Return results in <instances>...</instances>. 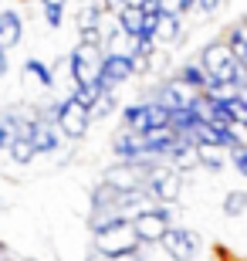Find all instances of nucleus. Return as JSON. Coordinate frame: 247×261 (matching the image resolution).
Instances as JSON below:
<instances>
[{
    "label": "nucleus",
    "instance_id": "1",
    "mask_svg": "<svg viewBox=\"0 0 247 261\" xmlns=\"http://www.w3.org/2000/svg\"><path fill=\"white\" fill-rule=\"evenodd\" d=\"M173 224H176V203H149L132 214V231L143 248H156Z\"/></svg>",
    "mask_w": 247,
    "mask_h": 261
},
{
    "label": "nucleus",
    "instance_id": "2",
    "mask_svg": "<svg viewBox=\"0 0 247 261\" xmlns=\"http://www.w3.org/2000/svg\"><path fill=\"white\" fill-rule=\"evenodd\" d=\"M92 248L102 251L105 258H119V254L139 251L143 244H139V238H135V231H132V221H115L112 227L92 234Z\"/></svg>",
    "mask_w": 247,
    "mask_h": 261
},
{
    "label": "nucleus",
    "instance_id": "3",
    "mask_svg": "<svg viewBox=\"0 0 247 261\" xmlns=\"http://www.w3.org/2000/svg\"><path fill=\"white\" fill-rule=\"evenodd\" d=\"M54 126H58V133H61L65 143H81L88 136V129H92V119H88L85 106H78L75 98L65 95L54 109Z\"/></svg>",
    "mask_w": 247,
    "mask_h": 261
},
{
    "label": "nucleus",
    "instance_id": "4",
    "mask_svg": "<svg viewBox=\"0 0 247 261\" xmlns=\"http://www.w3.org/2000/svg\"><path fill=\"white\" fill-rule=\"evenodd\" d=\"M149 160H152V156H146V160H115V163H108L102 170V180L108 187H115V190H122V194L139 190V187H143V176H146Z\"/></svg>",
    "mask_w": 247,
    "mask_h": 261
},
{
    "label": "nucleus",
    "instance_id": "5",
    "mask_svg": "<svg viewBox=\"0 0 247 261\" xmlns=\"http://www.w3.org/2000/svg\"><path fill=\"white\" fill-rule=\"evenodd\" d=\"M156 248H162V254L170 261H193L200 254V234L190 231V227H180V224H173L170 231L162 234V241L156 244Z\"/></svg>",
    "mask_w": 247,
    "mask_h": 261
},
{
    "label": "nucleus",
    "instance_id": "6",
    "mask_svg": "<svg viewBox=\"0 0 247 261\" xmlns=\"http://www.w3.org/2000/svg\"><path fill=\"white\" fill-rule=\"evenodd\" d=\"M98 65H102V48L92 44H75L68 55V71H71V85H92L98 78Z\"/></svg>",
    "mask_w": 247,
    "mask_h": 261
},
{
    "label": "nucleus",
    "instance_id": "7",
    "mask_svg": "<svg viewBox=\"0 0 247 261\" xmlns=\"http://www.w3.org/2000/svg\"><path fill=\"white\" fill-rule=\"evenodd\" d=\"M135 78V68L129 61V55H102V65H98V88L102 92H119L122 85H129Z\"/></svg>",
    "mask_w": 247,
    "mask_h": 261
},
{
    "label": "nucleus",
    "instance_id": "8",
    "mask_svg": "<svg viewBox=\"0 0 247 261\" xmlns=\"http://www.w3.org/2000/svg\"><path fill=\"white\" fill-rule=\"evenodd\" d=\"M61 133H58L54 122H41V119H31V146L38 156H51L61 149Z\"/></svg>",
    "mask_w": 247,
    "mask_h": 261
},
{
    "label": "nucleus",
    "instance_id": "9",
    "mask_svg": "<svg viewBox=\"0 0 247 261\" xmlns=\"http://www.w3.org/2000/svg\"><path fill=\"white\" fill-rule=\"evenodd\" d=\"M24 41V17L17 10L4 7L0 10V51H14Z\"/></svg>",
    "mask_w": 247,
    "mask_h": 261
},
{
    "label": "nucleus",
    "instance_id": "10",
    "mask_svg": "<svg viewBox=\"0 0 247 261\" xmlns=\"http://www.w3.org/2000/svg\"><path fill=\"white\" fill-rule=\"evenodd\" d=\"M88 211H119V214H125L122 211V190H115V187H108L105 180H98L92 190H88ZM129 217V214H125ZM132 221V217H129Z\"/></svg>",
    "mask_w": 247,
    "mask_h": 261
},
{
    "label": "nucleus",
    "instance_id": "11",
    "mask_svg": "<svg viewBox=\"0 0 247 261\" xmlns=\"http://www.w3.org/2000/svg\"><path fill=\"white\" fill-rule=\"evenodd\" d=\"M119 129L122 133H132V136H143L149 129V109H146L143 98H135L132 106H125L119 112Z\"/></svg>",
    "mask_w": 247,
    "mask_h": 261
},
{
    "label": "nucleus",
    "instance_id": "12",
    "mask_svg": "<svg viewBox=\"0 0 247 261\" xmlns=\"http://www.w3.org/2000/svg\"><path fill=\"white\" fill-rule=\"evenodd\" d=\"M183 31H186L183 17L159 14V24H156V34H152V44H156V48H170V44H176V41L183 38Z\"/></svg>",
    "mask_w": 247,
    "mask_h": 261
},
{
    "label": "nucleus",
    "instance_id": "13",
    "mask_svg": "<svg viewBox=\"0 0 247 261\" xmlns=\"http://www.w3.org/2000/svg\"><path fill=\"white\" fill-rule=\"evenodd\" d=\"M193 156H197V166L207 170V173H224L227 170V149H220V146L197 143L193 146Z\"/></svg>",
    "mask_w": 247,
    "mask_h": 261
},
{
    "label": "nucleus",
    "instance_id": "14",
    "mask_svg": "<svg viewBox=\"0 0 247 261\" xmlns=\"http://www.w3.org/2000/svg\"><path fill=\"white\" fill-rule=\"evenodd\" d=\"M224 41H227V48H230V55H234V61L247 68V17L237 20V24H230L227 34H224Z\"/></svg>",
    "mask_w": 247,
    "mask_h": 261
},
{
    "label": "nucleus",
    "instance_id": "15",
    "mask_svg": "<svg viewBox=\"0 0 247 261\" xmlns=\"http://www.w3.org/2000/svg\"><path fill=\"white\" fill-rule=\"evenodd\" d=\"M115 24H119V31H122L125 38H139V34H143V24H146L143 7H129V4H125V7L115 14Z\"/></svg>",
    "mask_w": 247,
    "mask_h": 261
},
{
    "label": "nucleus",
    "instance_id": "16",
    "mask_svg": "<svg viewBox=\"0 0 247 261\" xmlns=\"http://www.w3.org/2000/svg\"><path fill=\"white\" fill-rule=\"evenodd\" d=\"M173 75H176V78H183L186 85H193L197 92H203V88H207V82H210V75L203 71V65H200L197 58H186V61H180Z\"/></svg>",
    "mask_w": 247,
    "mask_h": 261
},
{
    "label": "nucleus",
    "instance_id": "17",
    "mask_svg": "<svg viewBox=\"0 0 247 261\" xmlns=\"http://www.w3.org/2000/svg\"><path fill=\"white\" fill-rule=\"evenodd\" d=\"M24 78L34 82V85H41V88H54V68H51L48 61H41V58L24 61Z\"/></svg>",
    "mask_w": 247,
    "mask_h": 261
},
{
    "label": "nucleus",
    "instance_id": "18",
    "mask_svg": "<svg viewBox=\"0 0 247 261\" xmlns=\"http://www.w3.org/2000/svg\"><path fill=\"white\" fill-rule=\"evenodd\" d=\"M220 214L230 217V221L247 217V190H244V187H234V190L224 194V200H220Z\"/></svg>",
    "mask_w": 247,
    "mask_h": 261
},
{
    "label": "nucleus",
    "instance_id": "19",
    "mask_svg": "<svg viewBox=\"0 0 247 261\" xmlns=\"http://www.w3.org/2000/svg\"><path fill=\"white\" fill-rule=\"evenodd\" d=\"M115 112H119V95H115V92H98L95 102L88 106V119H92V122H102V119L115 116Z\"/></svg>",
    "mask_w": 247,
    "mask_h": 261
},
{
    "label": "nucleus",
    "instance_id": "20",
    "mask_svg": "<svg viewBox=\"0 0 247 261\" xmlns=\"http://www.w3.org/2000/svg\"><path fill=\"white\" fill-rule=\"evenodd\" d=\"M7 156H10V163H17V166H28L31 160H34V146H31V136H24V133H17L14 139H10V146H7Z\"/></svg>",
    "mask_w": 247,
    "mask_h": 261
},
{
    "label": "nucleus",
    "instance_id": "21",
    "mask_svg": "<svg viewBox=\"0 0 247 261\" xmlns=\"http://www.w3.org/2000/svg\"><path fill=\"white\" fill-rule=\"evenodd\" d=\"M115 221H129V217L119 214V211H88L85 227H88V234H98V231H105V227H112Z\"/></svg>",
    "mask_w": 247,
    "mask_h": 261
},
{
    "label": "nucleus",
    "instance_id": "22",
    "mask_svg": "<svg viewBox=\"0 0 247 261\" xmlns=\"http://www.w3.org/2000/svg\"><path fill=\"white\" fill-rule=\"evenodd\" d=\"M102 17H105V10L98 7V4H81L75 14V24L78 31H88V28H102Z\"/></svg>",
    "mask_w": 247,
    "mask_h": 261
},
{
    "label": "nucleus",
    "instance_id": "23",
    "mask_svg": "<svg viewBox=\"0 0 247 261\" xmlns=\"http://www.w3.org/2000/svg\"><path fill=\"white\" fill-rule=\"evenodd\" d=\"M220 106H224V112H227L230 122H237V126H247V98L234 95V98H227V102H220Z\"/></svg>",
    "mask_w": 247,
    "mask_h": 261
},
{
    "label": "nucleus",
    "instance_id": "24",
    "mask_svg": "<svg viewBox=\"0 0 247 261\" xmlns=\"http://www.w3.org/2000/svg\"><path fill=\"white\" fill-rule=\"evenodd\" d=\"M41 14H44V24L51 31H58L65 24V4H48V0H41Z\"/></svg>",
    "mask_w": 247,
    "mask_h": 261
},
{
    "label": "nucleus",
    "instance_id": "25",
    "mask_svg": "<svg viewBox=\"0 0 247 261\" xmlns=\"http://www.w3.org/2000/svg\"><path fill=\"white\" fill-rule=\"evenodd\" d=\"M227 166H234L240 176L247 180V143L244 146H237V149H230L227 153Z\"/></svg>",
    "mask_w": 247,
    "mask_h": 261
},
{
    "label": "nucleus",
    "instance_id": "26",
    "mask_svg": "<svg viewBox=\"0 0 247 261\" xmlns=\"http://www.w3.org/2000/svg\"><path fill=\"white\" fill-rule=\"evenodd\" d=\"M220 7H224V0H197V7H193V10H200L203 17H213Z\"/></svg>",
    "mask_w": 247,
    "mask_h": 261
},
{
    "label": "nucleus",
    "instance_id": "27",
    "mask_svg": "<svg viewBox=\"0 0 247 261\" xmlns=\"http://www.w3.org/2000/svg\"><path fill=\"white\" fill-rule=\"evenodd\" d=\"M7 71H10V61H7V51H0V82L7 78Z\"/></svg>",
    "mask_w": 247,
    "mask_h": 261
},
{
    "label": "nucleus",
    "instance_id": "28",
    "mask_svg": "<svg viewBox=\"0 0 247 261\" xmlns=\"http://www.w3.org/2000/svg\"><path fill=\"white\" fill-rule=\"evenodd\" d=\"M85 261H108L102 251H95V248H88V254H85Z\"/></svg>",
    "mask_w": 247,
    "mask_h": 261
},
{
    "label": "nucleus",
    "instance_id": "29",
    "mask_svg": "<svg viewBox=\"0 0 247 261\" xmlns=\"http://www.w3.org/2000/svg\"><path fill=\"white\" fill-rule=\"evenodd\" d=\"M10 261H38V258H24V254H10Z\"/></svg>",
    "mask_w": 247,
    "mask_h": 261
},
{
    "label": "nucleus",
    "instance_id": "30",
    "mask_svg": "<svg viewBox=\"0 0 247 261\" xmlns=\"http://www.w3.org/2000/svg\"><path fill=\"white\" fill-rule=\"evenodd\" d=\"M122 4H129V7H139V4H143V0H122Z\"/></svg>",
    "mask_w": 247,
    "mask_h": 261
},
{
    "label": "nucleus",
    "instance_id": "31",
    "mask_svg": "<svg viewBox=\"0 0 247 261\" xmlns=\"http://www.w3.org/2000/svg\"><path fill=\"white\" fill-rule=\"evenodd\" d=\"M4 251H7V244H4V241H0V254H4Z\"/></svg>",
    "mask_w": 247,
    "mask_h": 261
},
{
    "label": "nucleus",
    "instance_id": "32",
    "mask_svg": "<svg viewBox=\"0 0 247 261\" xmlns=\"http://www.w3.org/2000/svg\"><path fill=\"white\" fill-rule=\"evenodd\" d=\"M48 4H68V0H48Z\"/></svg>",
    "mask_w": 247,
    "mask_h": 261
}]
</instances>
